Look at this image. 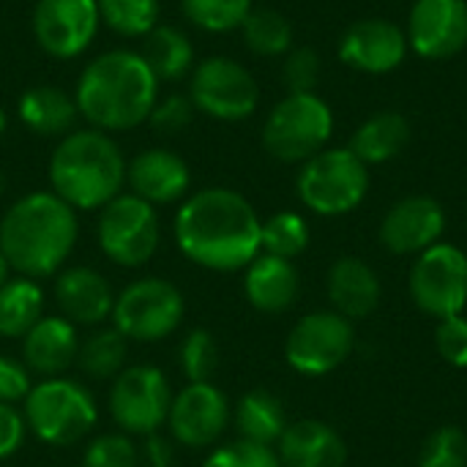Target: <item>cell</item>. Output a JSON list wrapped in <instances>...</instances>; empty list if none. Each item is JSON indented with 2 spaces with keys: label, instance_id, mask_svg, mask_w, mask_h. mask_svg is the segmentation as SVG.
I'll return each instance as SVG.
<instances>
[{
  "label": "cell",
  "instance_id": "obj_1",
  "mask_svg": "<svg viewBox=\"0 0 467 467\" xmlns=\"http://www.w3.org/2000/svg\"><path fill=\"white\" fill-rule=\"evenodd\" d=\"M263 222L252 202L224 186L189 194L175 213V244L200 268L230 274L246 268L260 252Z\"/></svg>",
  "mask_w": 467,
  "mask_h": 467
},
{
  "label": "cell",
  "instance_id": "obj_2",
  "mask_svg": "<svg viewBox=\"0 0 467 467\" xmlns=\"http://www.w3.org/2000/svg\"><path fill=\"white\" fill-rule=\"evenodd\" d=\"M74 101L90 129L129 131L148 123L159 101V79L140 52L109 49L82 68Z\"/></svg>",
  "mask_w": 467,
  "mask_h": 467
},
{
  "label": "cell",
  "instance_id": "obj_3",
  "mask_svg": "<svg viewBox=\"0 0 467 467\" xmlns=\"http://www.w3.org/2000/svg\"><path fill=\"white\" fill-rule=\"evenodd\" d=\"M77 238V211L55 192H30L8 205L0 219V252L19 276L44 279L57 274Z\"/></svg>",
  "mask_w": 467,
  "mask_h": 467
},
{
  "label": "cell",
  "instance_id": "obj_4",
  "mask_svg": "<svg viewBox=\"0 0 467 467\" xmlns=\"http://www.w3.org/2000/svg\"><path fill=\"white\" fill-rule=\"evenodd\" d=\"M126 159L118 142L99 129H74L49 156V183L74 211H101L123 192Z\"/></svg>",
  "mask_w": 467,
  "mask_h": 467
},
{
  "label": "cell",
  "instance_id": "obj_5",
  "mask_svg": "<svg viewBox=\"0 0 467 467\" xmlns=\"http://www.w3.org/2000/svg\"><path fill=\"white\" fill-rule=\"evenodd\" d=\"M27 432L47 446H74L85 441L99 424V405L88 386L71 378H47L33 383L22 402Z\"/></svg>",
  "mask_w": 467,
  "mask_h": 467
},
{
  "label": "cell",
  "instance_id": "obj_6",
  "mask_svg": "<svg viewBox=\"0 0 467 467\" xmlns=\"http://www.w3.org/2000/svg\"><path fill=\"white\" fill-rule=\"evenodd\" d=\"M331 131V107L317 93H287L265 118L263 148L285 164H304L326 150Z\"/></svg>",
  "mask_w": 467,
  "mask_h": 467
},
{
  "label": "cell",
  "instance_id": "obj_7",
  "mask_svg": "<svg viewBox=\"0 0 467 467\" xmlns=\"http://www.w3.org/2000/svg\"><path fill=\"white\" fill-rule=\"evenodd\" d=\"M301 202L320 216H342L361 205L369 189L367 164L350 148L320 150L298 172Z\"/></svg>",
  "mask_w": 467,
  "mask_h": 467
},
{
  "label": "cell",
  "instance_id": "obj_8",
  "mask_svg": "<svg viewBox=\"0 0 467 467\" xmlns=\"http://www.w3.org/2000/svg\"><path fill=\"white\" fill-rule=\"evenodd\" d=\"M186 315L183 293L159 276H142L115 296L112 326L129 342H161L178 331Z\"/></svg>",
  "mask_w": 467,
  "mask_h": 467
},
{
  "label": "cell",
  "instance_id": "obj_9",
  "mask_svg": "<svg viewBox=\"0 0 467 467\" xmlns=\"http://www.w3.org/2000/svg\"><path fill=\"white\" fill-rule=\"evenodd\" d=\"M156 208L137 194H118L99 211L96 241L101 254L120 268H140L153 260L159 249Z\"/></svg>",
  "mask_w": 467,
  "mask_h": 467
},
{
  "label": "cell",
  "instance_id": "obj_10",
  "mask_svg": "<svg viewBox=\"0 0 467 467\" xmlns=\"http://www.w3.org/2000/svg\"><path fill=\"white\" fill-rule=\"evenodd\" d=\"M172 397V386L159 367L134 364L112 380L109 416L129 438H148L167 424Z\"/></svg>",
  "mask_w": 467,
  "mask_h": 467
},
{
  "label": "cell",
  "instance_id": "obj_11",
  "mask_svg": "<svg viewBox=\"0 0 467 467\" xmlns=\"http://www.w3.org/2000/svg\"><path fill=\"white\" fill-rule=\"evenodd\" d=\"M356 348V331L348 317L334 309L304 315L287 334L285 358L298 375L320 378L339 369Z\"/></svg>",
  "mask_w": 467,
  "mask_h": 467
},
{
  "label": "cell",
  "instance_id": "obj_12",
  "mask_svg": "<svg viewBox=\"0 0 467 467\" xmlns=\"http://www.w3.org/2000/svg\"><path fill=\"white\" fill-rule=\"evenodd\" d=\"M189 99L194 109L216 120H244L260 104V88L249 68L238 60L213 55L194 63L189 77Z\"/></svg>",
  "mask_w": 467,
  "mask_h": 467
},
{
  "label": "cell",
  "instance_id": "obj_13",
  "mask_svg": "<svg viewBox=\"0 0 467 467\" xmlns=\"http://www.w3.org/2000/svg\"><path fill=\"white\" fill-rule=\"evenodd\" d=\"M416 306L438 320L462 315L467 306V254L454 244L424 249L410 271Z\"/></svg>",
  "mask_w": 467,
  "mask_h": 467
},
{
  "label": "cell",
  "instance_id": "obj_14",
  "mask_svg": "<svg viewBox=\"0 0 467 467\" xmlns=\"http://www.w3.org/2000/svg\"><path fill=\"white\" fill-rule=\"evenodd\" d=\"M99 25L96 0H36L33 5L36 44L57 60L79 57L93 44Z\"/></svg>",
  "mask_w": 467,
  "mask_h": 467
},
{
  "label": "cell",
  "instance_id": "obj_15",
  "mask_svg": "<svg viewBox=\"0 0 467 467\" xmlns=\"http://www.w3.org/2000/svg\"><path fill=\"white\" fill-rule=\"evenodd\" d=\"M233 419L227 394L213 383H186L170 405L167 427L175 443L186 449L213 446Z\"/></svg>",
  "mask_w": 467,
  "mask_h": 467
},
{
  "label": "cell",
  "instance_id": "obj_16",
  "mask_svg": "<svg viewBox=\"0 0 467 467\" xmlns=\"http://www.w3.org/2000/svg\"><path fill=\"white\" fill-rule=\"evenodd\" d=\"M408 44L430 60L457 55L467 44L465 0H416L408 19Z\"/></svg>",
  "mask_w": 467,
  "mask_h": 467
},
{
  "label": "cell",
  "instance_id": "obj_17",
  "mask_svg": "<svg viewBox=\"0 0 467 467\" xmlns=\"http://www.w3.org/2000/svg\"><path fill=\"white\" fill-rule=\"evenodd\" d=\"M446 230V211L438 200L416 194L391 205L380 224V241L391 254H421L441 244Z\"/></svg>",
  "mask_w": 467,
  "mask_h": 467
},
{
  "label": "cell",
  "instance_id": "obj_18",
  "mask_svg": "<svg viewBox=\"0 0 467 467\" xmlns=\"http://www.w3.org/2000/svg\"><path fill=\"white\" fill-rule=\"evenodd\" d=\"M408 52V36L389 19H361L339 41V57L364 74L394 71Z\"/></svg>",
  "mask_w": 467,
  "mask_h": 467
},
{
  "label": "cell",
  "instance_id": "obj_19",
  "mask_svg": "<svg viewBox=\"0 0 467 467\" xmlns=\"http://www.w3.org/2000/svg\"><path fill=\"white\" fill-rule=\"evenodd\" d=\"M126 183L131 194L156 205L183 202L192 186L189 164L167 148H148L126 164Z\"/></svg>",
  "mask_w": 467,
  "mask_h": 467
},
{
  "label": "cell",
  "instance_id": "obj_20",
  "mask_svg": "<svg viewBox=\"0 0 467 467\" xmlns=\"http://www.w3.org/2000/svg\"><path fill=\"white\" fill-rule=\"evenodd\" d=\"M55 301L68 323L93 328L112 317L115 290L104 274L74 265L55 276Z\"/></svg>",
  "mask_w": 467,
  "mask_h": 467
},
{
  "label": "cell",
  "instance_id": "obj_21",
  "mask_svg": "<svg viewBox=\"0 0 467 467\" xmlns=\"http://www.w3.org/2000/svg\"><path fill=\"white\" fill-rule=\"evenodd\" d=\"M79 334L77 326L63 315H44L25 337H22V361L30 375L38 378H60L71 364H77Z\"/></svg>",
  "mask_w": 467,
  "mask_h": 467
},
{
  "label": "cell",
  "instance_id": "obj_22",
  "mask_svg": "<svg viewBox=\"0 0 467 467\" xmlns=\"http://www.w3.org/2000/svg\"><path fill=\"white\" fill-rule=\"evenodd\" d=\"M282 467H345L348 446L342 435L317 419H301L287 424L276 443Z\"/></svg>",
  "mask_w": 467,
  "mask_h": 467
},
{
  "label": "cell",
  "instance_id": "obj_23",
  "mask_svg": "<svg viewBox=\"0 0 467 467\" xmlns=\"http://www.w3.org/2000/svg\"><path fill=\"white\" fill-rule=\"evenodd\" d=\"M244 293L246 301L265 315L287 312L298 301L301 276L293 265V260L274 257V254H257L244 268Z\"/></svg>",
  "mask_w": 467,
  "mask_h": 467
},
{
  "label": "cell",
  "instance_id": "obj_24",
  "mask_svg": "<svg viewBox=\"0 0 467 467\" xmlns=\"http://www.w3.org/2000/svg\"><path fill=\"white\" fill-rule=\"evenodd\" d=\"M328 298L334 312L342 317L364 320L369 317L383 296V285L375 274V268L358 257H342L328 271Z\"/></svg>",
  "mask_w": 467,
  "mask_h": 467
},
{
  "label": "cell",
  "instance_id": "obj_25",
  "mask_svg": "<svg viewBox=\"0 0 467 467\" xmlns=\"http://www.w3.org/2000/svg\"><path fill=\"white\" fill-rule=\"evenodd\" d=\"M19 120L38 137H66L79 118L77 101L57 85H33L19 96Z\"/></svg>",
  "mask_w": 467,
  "mask_h": 467
},
{
  "label": "cell",
  "instance_id": "obj_26",
  "mask_svg": "<svg viewBox=\"0 0 467 467\" xmlns=\"http://www.w3.org/2000/svg\"><path fill=\"white\" fill-rule=\"evenodd\" d=\"M235 430L244 441L260 443V446H274L287 430V410L282 400L265 389H254L244 394L233 410Z\"/></svg>",
  "mask_w": 467,
  "mask_h": 467
},
{
  "label": "cell",
  "instance_id": "obj_27",
  "mask_svg": "<svg viewBox=\"0 0 467 467\" xmlns=\"http://www.w3.org/2000/svg\"><path fill=\"white\" fill-rule=\"evenodd\" d=\"M408 140H410V123L405 115L378 112L356 129L348 148L369 167V164H383L400 156Z\"/></svg>",
  "mask_w": 467,
  "mask_h": 467
},
{
  "label": "cell",
  "instance_id": "obj_28",
  "mask_svg": "<svg viewBox=\"0 0 467 467\" xmlns=\"http://www.w3.org/2000/svg\"><path fill=\"white\" fill-rule=\"evenodd\" d=\"M140 55L159 82H172L194 68V47L189 36L172 25H156L145 38Z\"/></svg>",
  "mask_w": 467,
  "mask_h": 467
},
{
  "label": "cell",
  "instance_id": "obj_29",
  "mask_svg": "<svg viewBox=\"0 0 467 467\" xmlns=\"http://www.w3.org/2000/svg\"><path fill=\"white\" fill-rule=\"evenodd\" d=\"M44 317V290L38 279L16 276L0 285V337L22 339Z\"/></svg>",
  "mask_w": 467,
  "mask_h": 467
},
{
  "label": "cell",
  "instance_id": "obj_30",
  "mask_svg": "<svg viewBox=\"0 0 467 467\" xmlns=\"http://www.w3.org/2000/svg\"><path fill=\"white\" fill-rule=\"evenodd\" d=\"M129 339L115 328H99L88 339H79L77 367L93 380H115L126 369Z\"/></svg>",
  "mask_w": 467,
  "mask_h": 467
},
{
  "label": "cell",
  "instance_id": "obj_31",
  "mask_svg": "<svg viewBox=\"0 0 467 467\" xmlns=\"http://www.w3.org/2000/svg\"><path fill=\"white\" fill-rule=\"evenodd\" d=\"M244 41L254 55H285L293 47V25L285 14L274 8H252L246 22L241 25Z\"/></svg>",
  "mask_w": 467,
  "mask_h": 467
},
{
  "label": "cell",
  "instance_id": "obj_32",
  "mask_svg": "<svg viewBox=\"0 0 467 467\" xmlns=\"http://www.w3.org/2000/svg\"><path fill=\"white\" fill-rule=\"evenodd\" d=\"M101 25L123 38H145L159 22V0H96Z\"/></svg>",
  "mask_w": 467,
  "mask_h": 467
},
{
  "label": "cell",
  "instance_id": "obj_33",
  "mask_svg": "<svg viewBox=\"0 0 467 467\" xmlns=\"http://www.w3.org/2000/svg\"><path fill=\"white\" fill-rule=\"evenodd\" d=\"M260 246H263L265 254L296 260L309 246V224H306V219L301 213H293V211L274 213L271 219L263 222Z\"/></svg>",
  "mask_w": 467,
  "mask_h": 467
},
{
  "label": "cell",
  "instance_id": "obj_34",
  "mask_svg": "<svg viewBox=\"0 0 467 467\" xmlns=\"http://www.w3.org/2000/svg\"><path fill=\"white\" fill-rule=\"evenodd\" d=\"M183 16L208 33H227L246 22L252 0H181Z\"/></svg>",
  "mask_w": 467,
  "mask_h": 467
},
{
  "label": "cell",
  "instance_id": "obj_35",
  "mask_svg": "<svg viewBox=\"0 0 467 467\" xmlns=\"http://www.w3.org/2000/svg\"><path fill=\"white\" fill-rule=\"evenodd\" d=\"M219 369V345L211 331L194 328L181 342V372L189 383H211Z\"/></svg>",
  "mask_w": 467,
  "mask_h": 467
},
{
  "label": "cell",
  "instance_id": "obj_36",
  "mask_svg": "<svg viewBox=\"0 0 467 467\" xmlns=\"http://www.w3.org/2000/svg\"><path fill=\"white\" fill-rule=\"evenodd\" d=\"M82 467H140V449L126 432H107L85 446Z\"/></svg>",
  "mask_w": 467,
  "mask_h": 467
},
{
  "label": "cell",
  "instance_id": "obj_37",
  "mask_svg": "<svg viewBox=\"0 0 467 467\" xmlns=\"http://www.w3.org/2000/svg\"><path fill=\"white\" fill-rule=\"evenodd\" d=\"M419 467H467V435L460 427L435 430L419 454Z\"/></svg>",
  "mask_w": 467,
  "mask_h": 467
},
{
  "label": "cell",
  "instance_id": "obj_38",
  "mask_svg": "<svg viewBox=\"0 0 467 467\" xmlns=\"http://www.w3.org/2000/svg\"><path fill=\"white\" fill-rule=\"evenodd\" d=\"M202 467H282L279 454L274 446H260L252 441H233L219 449H213Z\"/></svg>",
  "mask_w": 467,
  "mask_h": 467
},
{
  "label": "cell",
  "instance_id": "obj_39",
  "mask_svg": "<svg viewBox=\"0 0 467 467\" xmlns=\"http://www.w3.org/2000/svg\"><path fill=\"white\" fill-rule=\"evenodd\" d=\"M282 77L290 93H315V85L320 79V55L309 47L290 49L285 57Z\"/></svg>",
  "mask_w": 467,
  "mask_h": 467
},
{
  "label": "cell",
  "instance_id": "obj_40",
  "mask_svg": "<svg viewBox=\"0 0 467 467\" xmlns=\"http://www.w3.org/2000/svg\"><path fill=\"white\" fill-rule=\"evenodd\" d=\"M435 345L438 353L446 364L467 369V317L465 315H454V317H443L438 323L435 331Z\"/></svg>",
  "mask_w": 467,
  "mask_h": 467
},
{
  "label": "cell",
  "instance_id": "obj_41",
  "mask_svg": "<svg viewBox=\"0 0 467 467\" xmlns=\"http://www.w3.org/2000/svg\"><path fill=\"white\" fill-rule=\"evenodd\" d=\"M192 118H194V104H192V99H189V96H181V93H172V96L156 101V107H153L148 123H150L156 131H161V134H178V131H183V129L192 123Z\"/></svg>",
  "mask_w": 467,
  "mask_h": 467
},
{
  "label": "cell",
  "instance_id": "obj_42",
  "mask_svg": "<svg viewBox=\"0 0 467 467\" xmlns=\"http://www.w3.org/2000/svg\"><path fill=\"white\" fill-rule=\"evenodd\" d=\"M30 389H33V375L25 367V361L0 353V402L8 405L25 402Z\"/></svg>",
  "mask_w": 467,
  "mask_h": 467
},
{
  "label": "cell",
  "instance_id": "obj_43",
  "mask_svg": "<svg viewBox=\"0 0 467 467\" xmlns=\"http://www.w3.org/2000/svg\"><path fill=\"white\" fill-rule=\"evenodd\" d=\"M27 438V424L25 416L16 405L0 402V462L14 457Z\"/></svg>",
  "mask_w": 467,
  "mask_h": 467
},
{
  "label": "cell",
  "instance_id": "obj_44",
  "mask_svg": "<svg viewBox=\"0 0 467 467\" xmlns=\"http://www.w3.org/2000/svg\"><path fill=\"white\" fill-rule=\"evenodd\" d=\"M140 462L145 467H175V446L170 438L153 432L140 446Z\"/></svg>",
  "mask_w": 467,
  "mask_h": 467
},
{
  "label": "cell",
  "instance_id": "obj_45",
  "mask_svg": "<svg viewBox=\"0 0 467 467\" xmlns=\"http://www.w3.org/2000/svg\"><path fill=\"white\" fill-rule=\"evenodd\" d=\"M8 271H11V265H8L5 254L0 252V285H3V282H8Z\"/></svg>",
  "mask_w": 467,
  "mask_h": 467
},
{
  "label": "cell",
  "instance_id": "obj_46",
  "mask_svg": "<svg viewBox=\"0 0 467 467\" xmlns=\"http://www.w3.org/2000/svg\"><path fill=\"white\" fill-rule=\"evenodd\" d=\"M5 126H8V118H5V112H3V107H0V137L5 134Z\"/></svg>",
  "mask_w": 467,
  "mask_h": 467
},
{
  "label": "cell",
  "instance_id": "obj_47",
  "mask_svg": "<svg viewBox=\"0 0 467 467\" xmlns=\"http://www.w3.org/2000/svg\"><path fill=\"white\" fill-rule=\"evenodd\" d=\"M0 192H3V175H0Z\"/></svg>",
  "mask_w": 467,
  "mask_h": 467
}]
</instances>
